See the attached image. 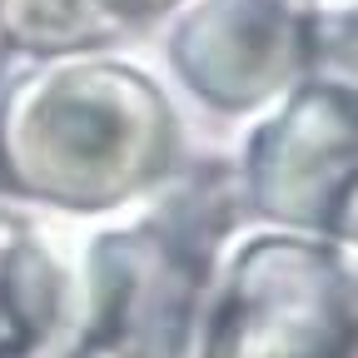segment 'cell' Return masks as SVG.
<instances>
[{
    "mask_svg": "<svg viewBox=\"0 0 358 358\" xmlns=\"http://www.w3.org/2000/svg\"><path fill=\"white\" fill-rule=\"evenodd\" d=\"M358 90L353 80L303 75L274 105L249 115L234 159L239 209L259 224L353 244Z\"/></svg>",
    "mask_w": 358,
    "mask_h": 358,
    "instance_id": "277c9868",
    "label": "cell"
},
{
    "mask_svg": "<svg viewBox=\"0 0 358 358\" xmlns=\"http://www.w3.org/2000/svg\"><path fill=\"white\" fill-rule=\"evenodd\" d=\"M179 0H0L10 45L35 55L115 50L134 30L159 25Z\"/></svg>",
    "mask_w": 358,
    "mask_h": 358,
    "instance_id": "52a82bcc",
    "label": "cell"
},
{
    "mask_svg": "<svg viewBox=\"0 0 358 358\" xmlns=\"http://www.w3.org/2000/svg\"><path fill=\"white\" fill-rule=\"evenodd\" d=\"M179 155L174 95L115 50L40 55L0 90V164L25 204L120 214L169 185Z\"/></svg>",
    "mask_w": 358,
    "mask_h": 358,
    "instance_id": "6da1fadb",
    "label": "cell"
},
{
    "mask_svg": "<svg viewBox=\"0 0 358 358\" xmlns=\"http://www.w3.org/2000/svg\"><path fill=\"white\" fill-rule=\"evenodd\" d=\"M353 244L279 224L224 234L189 358H353Z\"/></svg>",
    "mask_w": 358,
    "mask_h": 358,
    "instance_id": "3957f363",
    "label": "cell"
},
{
    "mask_svg": "<svg viewBox=\"0 0 358 358\" xmlns=\"http://www.w3.org/2000/svg\"><path fill=\"white\" fill-rule=\"evenodd\" d=\"M229 204H239L234 179L179 185L174 174L124 219L80 239L60 343L90 358H189Z\"/></svg>",
    "mask_w": 358,
    "mask_h": 358,
    "instance_id": "7a4b0ae2",
    "label": "cell"
},
{
    "mask_svg": "<svg viewBox=\"0 0 358 358\" xmlns=\"http://www.w3.org/2000/svg\"><path fill=\"white\" fill-rule=\"evenodd\" d=\"M159 60L199 110L249 120L308 75V0H179Z\"/></svg>",
    "mask_w": 358,
    "mask_h": 358,
    "instance_id": "5b68a950",
    "label": "cell"
},
{
    "mask_svg": "<svg viewBox=\"0 0 358 358\" xmlns=\"http://www.w3.org/2000/svg\"><path fill=\"white\" fill-rule=\"evenodd\" d=\"M10 50H15V45H10V30H6V10H0V75H6V60H10Z\"/></svg>",
    "mask_w": 358,
    "mask_h": 358,
    "instance_id": "ba28073f",
    "label": "cell"
},
{
    "mask_svg": "<svg viewBox=\"0 0 358 358\" xmlns=\"http://www.w3.org/2000/svg\"><path fill=\"white\" fill-rule=\"evenodd\" d=\"M75 244L40 204L0 194V358H35L70 329Z\"/></svg>",
    "mask_w": 358,
    "mask_h": 358,
    "instance_id": "8992f818",
    "label": "cell"
}]
</instances>
